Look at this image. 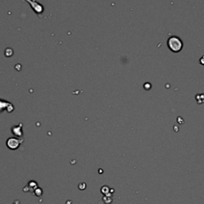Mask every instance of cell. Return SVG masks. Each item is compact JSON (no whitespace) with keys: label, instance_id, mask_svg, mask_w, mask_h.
I'll use <instances>...</instances> for the list:
<instances>
[{"label":"cell","instance_id":"277c9868","mask_svg":"<svg viewBox=\"0 0 204 204\" xmlns=\"http://www.w3.org/2000/svg\"><path fill=\"white\" fill-rule=\"evenodd\" d=\"M4 110H6L8 113H11L14 110V105L8 101L0 99V112H2Z\"/></svg>","mask_w":204,"mask_h":204},{"label":"cell","instance_id":"3957f363","mask_svg":"<svg viewBox=\"0 0 204 204\" xmlns=\"http://www.w3.org/2000/svg\"><path fill=\"white\" fill-rule=\"evenodd\" d=\"M29 3L32 10L35 12L38 15H42V14L44 12V6L40 2H37L36 0H25Z\"/></svg>","mask_w":204,"mask_h":204},{"label":"cell","instance_id":"8992f818","mask_svg":"<svg viewBox=\"0 0 204 204\" xmlns=\"http://www.w3.org/2000/svg\"><path fill=\"white\" fill-rule=\"evenodd\" d=\"M34 193H35V194L37 195V196L39 197V196H41V195H42V190L41 188H38V187H37V188L34 190Z\"/></svg>","mask_w":204,"mask_h":204},{"label":"cell","instance_id":"6da1fadb","mask_svg":"<svg viewBox=\"0 0 204 204\" xmlns=\"http://www.w3.org/2000/svg\"><path fill=\"white\" fill-rule=\"evenodd\" d=\"M167 46L174 53H178L183 48V42L178 37H171L167 40Z\"/></svg>","mask_w":204,"mask_h":204},{"label":"cell","instance_id":"7a4b0ae2","mask_svg":"<svg viewBox=\"0 0 204 204\" xmlns=\"http://www.w3.org/2000/svg\"><path fill=\"white\" fill-rule=\"evenodd\" d=\"M23 143V140L22 139H18L15 137H10L6 140V146L10 150H16L20 147V145Z\"/></svg>","mask_w":204,"mask_h":204},{"label":"cell","instance_id":"5b68a950","mask_svg":"<svg viewBox=\"0 0 204 204\" xmlns=\"http://www.w3.org/2000/svg\"><path fill=\"white\" fill-rule=\"evenodd\" d=\"M22 124L20 123L19 125H17V126H14V127L12 128V129H11L12 133H13L14 136H16V137H22Z\"/></svg>","mask_w":204,"mask_h":204}]
</instances>
